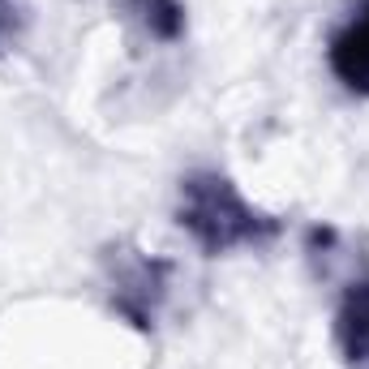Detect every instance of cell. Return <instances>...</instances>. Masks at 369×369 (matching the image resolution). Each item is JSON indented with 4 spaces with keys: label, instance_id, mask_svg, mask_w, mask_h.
Instances as JSON below:
<instances>
[{
    "label": "cell",
    "instance_id": "obj_1",
    "mask_svg": "<svg viewBox=\"0 0 369 369\" xmlns=\"http://www.w3.org/2000/svg\"><path fill=\"white\" fill-rule=\"evenodd\" d=\"M198 215H219V206L210 202V206H206V210H198ZM219 241H228V223H223V219H219Z\"/></svg>",
    "mask_w": 369,
    "mask_h": 369
}]
</instances>
